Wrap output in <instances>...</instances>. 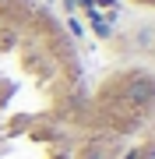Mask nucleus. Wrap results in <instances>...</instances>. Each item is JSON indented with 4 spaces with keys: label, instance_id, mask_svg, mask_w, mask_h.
Instances as JSON below:
<instances>
[{
    "label": "nucleus",
    "instance_id": "nucleus-1",
    "mask_svg": "<svg viewBox=\"0 0 155 159\" xmlns=\"http://www.w3.org/2000/svg\"><path fill=\"white\" fill-rule=\"evenodd\" d=\"M155 124V71H92L46 0H0V159H123Z\"/></svg>",
    "mask_w": 155,
    "mask_h": 159
},
{
    "label": "nucleus",
    "instance_id": "nucleus-2",
    "mask_svg": "<svg viewBox=\"0 0 155 159\" xmlns=\"http://www.w3.org/2000/svg\"><path fill=\"white\" fill-rule=\"evenodd\" d=\"M127 4H134V7H141V11H155V0H127Z\"/></svg>",
    "mask_w": 155,
    "mask_h": 159
}]
</instances>
